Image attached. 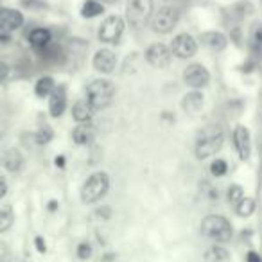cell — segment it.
I'll return each instance as SVG.
<instances>
[{
    "mask_svg": "<svg viewBox=\"0 0 262 262\" xmlns=\"http://www.w3.org/2000/svg\"><path fill=\"white\" fill-rule=\"evenodd\" d=\"M223 140H225V135H223L221 127L217 126H208L207 129H203L200 133L196 140V157L200 160H205L208 157H214L215 153H219V149L223 147Z\"/></svg>",
    "mask_w": 262,
    "mask_h": 262,
    "instance_id": "1",
    "label": "cell"
},
{
    "mask_svg": "<svg viewBox=\"0 0 262 262\" xmlns=\"http://www.w3.org/2000/svg\"><path fill=\"white\" fill-rule=\"evenodd\" d=\"M113 95H115V84L110 79H95L86 88V102L94 112L112 104Z\"/></svg>",
    "mask_w": 262,
    "mask_h": 262,
    "instance_id": "2",
    "label": "cell"
},
{
    "mask_svg": "<svg viewBox=\"0 0 262 262\" xmlns=\"http://www.w3.org/2000/svg\"><path fill=\"white\" fill-rule=\"evenodd\" d=\"M110 189V176L102 171L94 172L92 176H88L86 182L81 187V201L86 205L97 203L99 200L106 196Z\"/></svg>",
    "mask_w": 262,
    "mask_h": 262,
    "instance_id": "3",
    "label": "cell"
},
{
    "mask_svg": "<svg viewBox=\"0 0 262 262\" xmlns=\"http://www.w3.org/2000/svg\"><path fill=\"white\" fill-rule=\"evenodd\" d=\"M201 232L215 243H228L232 239V225L223 215H207L201 221Z\"/></svg>",
    "mask_w": 262,
    "mask_h": 262,
    "instance_id": "4",
    "label": "cell"
},
{
    "mask_svg": "<svg viewBox=\"0 0 262 262\" xmlns=\"http://www.w3.org/2000/svg\"><path fill=\"white\" fill-rule=\"evenodd\" d=\"M153 15V0H127V22L135 27H142Z\"/></svg>",
    "mask_w": 262,
    "mask_h": 262,
    "instance_id": "5",
    "label": "cell"
},
{
    "mask_svg": "<svg viewBox=\"0 0 262 262\" xmlns=\"http://www.w3.org/2000/svg\"><path fill=\"white\" fill-rule=\"evenodd\" d=\"M180 20V11L172 6H164L160 8L153 16V31L155 33H160V34H167L171 33L172 29L176 27Z\"/></svg>",
    "mask_w": 262,
    "mask_h": 262,
    "instance_id": "6",
    "label": "cell"
},
{
    "mask_svg": "<svg viewBox=\"0 0 262 262\" xmlns=\"http://www.w3.org/2000/svg\"><path fill=\"white\" fill-rule=\"evenodd\" d=\"M124 33V20L117 15H112L99 27V40L102 43H117Z\"/></svg>",
    "mask_w": 262,
    "mask_h": 262,
    "instance_id": "7",
    "label": "cell"
},
{
    "mask_svg": "<svg viewBox=\"0 0 262 262\" xmlns=\"http://www.w3.org/2000/svg\"><path fill=\"white\" fill-rule=\"evenodd\" d=\"M183 81L192 90H200V88H205L210 83V72L201 63H192L183 72Z\"/></svg>",
    "mask_w": 262,
    "mask_h": 262,
    "instance_id": "8",
    "label": "cell"
},
{
    "mask_svg": "<svg viewBox=\"0 0 262 262\" xmlns=\"http://www.w3.org/2000/svg\"><path fill=\"white\" fill-rule=\"evenodd\" d=\"M171 52L180 59H189L192 56H196L198 52V41L194 40L190 34L182 33L178 36H174L171 45Z\"/></svg>",
    "mask_w": 262,
    "mask_h": 262,
    "instance_id": "9",
    "label": "cell"
},
{
    "mask_svg": "<svg viewBox=\"0 0 262 262\" xmlns=\"http://www.w3.org/2000/svg\"><path fill=\"white\" fill-rule=\"evenodd\" d=\"M172 52L169 51L167 45L164 43H153L149 49L146 51V59L151 67L155 69H165V67L171 63Z\"/></svg>",
    "mask_w": 262,
    "mask_h": 262,
    "instance_id": "10",
    "label": "cell"
},
{
    "mask_svg": "<svg viewBox=\"0 0 262 262\" xmlns=\"http://www.w3.org/2000/svg\"><path fill=\"white\" fill-rule=\"evenodd\" d=\"M24 26V15L18 9L2 8L0 9V31L2 33H11Z\"/></svg>",
    "mask_w": 262,
    "mask_h": 262,
    "instance_id": "11",
    "label": "cell"
},
{
    "mask_svg": "<svg viewBox=\"0 0 262 262\" xmlns=\"http://www.w3.org/2000/svg\"><path fill=\"white\" fill-rule=\"evenodd\" d=\"M233 146H235L237 153H239L241 160L246 162L251 155V139H250V131L244 126H237L233 129Z\"/></svg>",
    "mask_w": 262,
    "mask_h": 262,
    "instance_id": "12",
    "label": "cell"
},
{
    "mask_svg": "<svg viewBox=\"0 0 262 262\" xmlns=\"http://www.w3.org/2000/svg\"><path fill=\"white\" fill-rule=\"evenodd\" d=\"M117 65V56L110 49H99L94 56V69L101 74H112Z\"/></svg>",
    "mask_w": 262,
    "mask_h": 262,
    "instance_id": "13",
    "label": "cell"
},
{
    "mask_svg": "<svg viewBox=\"0 0 262 262\" xmlns=\"http://www.w3.org/2000/svg\"><path fill=\"white\" fill-rule=\"evenodd\" d=\"M67 110V88L63 84H56L54 92L49 97V113L51 117L58 119L63 115V112Z\"/></svg>",
    "mask_w": 262,
    "mask_h": 262,
    "instance_id": "14",
    "label": "cell"
},
{
    "mask_svg": "<svg viewBox=\"0 0 262 262\" xmlns=\"http://www.w3.org/2000/svg\"><path fill=\"white\" fill-rule=\"evenodd\" d=\"M27 40H29V43L33 45L36 51H43V49H47L49 45H51L52 33L49 29H45V27H36V29H33L29 33Z\"/></svg>",
    "mask_w": 262,
    "mask_h": 262,
    "instance_id": "15",
    "label": "cell"
},
{
    "mask_svg": "<svg viewBox=\"0 0 262 262\" xmlns=\"http://www.w3.org/2000/svg\"><path fill=\"white\" fill-rule=\"evenodd\" d=\"M94 137H95V129L90 122L79 124L72 133V139L77 146H88V144L94 142Z\"/></svg>",
    "mask_w": 262,
    "mask_h": 262,
    "instance_id": "16",
    "label": "cell"
},
{
    "mask_svg": "<svg viewBox=\"0 0 262 262\" xmlns=\"http://www.w3.org/2000/svg\"><path fill=\"white\" fill-rule=\"evenodd\" d=\"M203 104H205V97H203V94H201L200 90H192V92H189V94L183 97V101H182V106H183V110H185L187 113H190V115H194V113H198L201 108H203Z\"/></svg>",
    "mask_w": 262,
    "mask_h": 262,
    "instance_id": "17",
    "label": "cell"
},
{
    "mask_svg": "<svg viewBox=\"0 0 262 262\" xmlns=\"http://www.w3.org/2000/svg\"><path fill=\"white\" fill-rule=\"evenodd\" d=\"M2 164H4L6 171L9 172H18L20 169L24 167V157L22 153H20L16 147H11V149H8L4 153V160H2Z\"/></svg>",
    "mask_w": 262,
    "mask_h": 262,
    "instance_id": "18",
    "label": "cell"
},
{
    "mask_svg": "<svg viewBox=\"0 0 262 262\" xmlns=\"http://www.w3.org/2000/svg\"><path fill=\"white\" fill-rule=\"evenodd\" d=\"M201 43H205L207 47L214 49V51H223L226 47V36L217 31H210V33H203L201 34Z\"/></svg>",
    "mask_w": 262,
    "mask_h": 262,
    "instance_id": "19",
    "label": "cell"
},
{
    "mask_svg": "<svg viewBox=\"0 0 262 262\" xmlns=\"http://www.w3.org/2000/svg\"><path fill=\"white\" fill-rule=\"evenodd\" d=\"M92 113H94V110H92V106L86 102V99H84V101H77L76 104L72 106V119L77 120L79 124L90 122Z\"/></svg>",
    "mask_w": 262,
    "mask_h": 262,
    "instance_id": "20",
    "label": "cell"
},
{
    "mask_svg": "<svg viewBox=\"0 0 262 262\" xmlns=\"http://www.w3.org/2000/svg\"><path fill=\"white\" fill-rule=\"evenodd\" d=\"M54 88H56L54 79H52L51 76H43V77H40V79L36 81V84H34V94H36L38 97H41V99L51 97V94L54 92Z\"/></svg>",
    "mask_w": 262,
    "mask_h": 262,
    "instance_id": "21",
    "label": "cell"
},
{
    "mask_svg": "<svg viewBox=\"0 0 262 262\" xmlns=\"http://www.w3.org/2000/svg\"><path fill=\"white\" fill-rule=\"evenodd\" d=\"M203 258H205V262H228L230 253L223 246L214 244V246H210L207 251H205Z\"/></svg>",
    "mask_w": 262,
    "mask_h": 262,
    "instance_id": "22",
    "label": "cell"
},
{
    "mask_svg": "<svg viewBox=\"0 0 262 262\" xmlns=\"http://www.w3.org/2000/svg\"><path fill=\"white\" fill-rule=\"evenodd\" d=\"M101 13H104V4H101L99 0H86L81 8V16L83 18H95Z\"/></svg>",
    "mask_w": 262,
    "mask_h": 262,
    "instance_id": "23",
    "label": "cell"
},
{
    "mask_svg": "<svg viewBox=\"0 0 262 262\" xmlns=\"http://www.w3.org/2000/svg\"><path fill=\"white\" fill-rule=\"evenodd\" d=\"M13 221H15V214H13L11 205L0 208V232H8L13 226Z\"/></svg>",
    "mask_w": 262,
    "mask_h": 262,
    "instance_id": "24",
    "label": "cell"
},
{
    "mask_svg": "<svg viewBox=\"0 0 262 262\" xmlns=\"http://www.w3.org/2000/svg\"><path fill=\"white\" fill-rule=\"evenodd\" d=\"M235 210L241 217H248V215H251L255 212V201L251 200V198H243V200L235 205Z\"/></svg>",
    "mask_w": 262,
    "mask_h": 262,
    "instance_id": "25",
    "label": "cell"
},
{
    "mask_svg": "<svg viewBox=\"0 0 262 262\" xmlns=\"http://www.w3.org/2000/svg\"><path fill=\"white\" fill-rule=\"evenodd\" d=\"M52 139H54V131H52L51 126H41L40 129H38L36 142L40 144V146H45V144H49Z\"/></svg>",
    "mask_w": 262,
    "mask_h": 262,
    "instance_id": "26",
    "label": "cell"
},
{
    "mask_svg": "<svg viewBox=\"0 0 262 262\" xmlns=\"http://www.w3.org/2000/svg\"><path fill=\"white\" fill-rule=\"evenodd\" d=\"M226 171H228V164H226L223 158H215V160H212V164H210V172H212V176H225L226 174Z\"/></svg>",
    "mask_w": 262,
    "mask_h": 262,
    "instance_id": "27",
    "label": "cell"
},
{
    "mask_svg": "<svg viewBox=\"0 0 262 262\" xmlns=\"http://www.w3.org/2000/svg\"><path fill=\"white\" fill-rule=\"evenodd\" d=\"M243 198H244L243 187L237 185V183H233V185L228 189V201H230V205H237L241 200H243Z\"/></svg>",
    "mask_w": 262,
    "mask_h": 262,
    "instance_id": "28",
    "label": "cell"
},
{
    "mask_svg": "<svg viewBox=\"0 0 262 262\" xmlns=\"http://www.w3.org/2000/svg\"><path fill=\"white\" fill-rule=\"evenodd\" d=\"M77 257L81 258V260H88V258L92 257V246L88 243H81L79 246H77Z\"/></svg>",
    "mask_w": 262,
    "mask_h": 262,
    "instance_id": "29",
    "label": "cell"
},
{
    "mask_svg": "<svg viewBox=\"0 0 262 262\" xmlns=\"http://www.w3.org/2000/svg\"><path fill=\"white\" fill-rule=\"evenodd\" d=\"M251 41H253V47L255 49H262V26L255 29L253 36H251Z\"/></svg>",
    "mask_w": 262,
    "mask_h": 262,
    "instance_id": "30",
    "label": "cell"
},
{
    "mask_svg": "<svg viewBox=\"0 0 262 262\" xmlns=\"http://www.w3.org/2000/svg\"><path fill=\"white\" fill-rule=\"evenodd\" d=\"M8 194V180L4 176H0V200Z\"/></svg>",
    "mask_w": 262,
    "mask_h": 262,
    "instance_id": "31",
    "label": "cell"
},
{
    "mask_svg": "<svg viewBox=\"0 0 262 262\" xmlns=\"http://www.w3.org/2000/svg\"><path fill=\"white\" fill-rule=\"evenodd\" d=\"M246 262H262V257L258 253H255V251H250L246 255Z\"/></svg>",
    "mask_w": 262,
    "mask_h": 262,
    "instance_id": "32",
    "label": "cell"
},
{
    "mask_svg": "<svg viewBox=\"0 0 262 262\" xmlns=\"http://www.w3.org/2000/svg\"><path fill=\"white\" fill-rule=\"evenodd\" d=\"M34 243H36L38 251H40V253H45V250H47V246H45L43 239H41V237H36V239H34Z\"/></svg>",
    "mask_w": 262,
    "mask_h": 262,
    "instance_id": "33",
    "label": "cell"
},
{
    "mask_svg": "<svg viewBox=\"0 0 262 262\" xmlns=\"http://www.w3.org/2000/svg\"><path fill=\"white\" fill-rule=\"evenodd\" d=\"M8 72H9L8 65H6V63H2V61H0V81H2V79H6V76H8Z\"/></svg>",
    "mask_w": 262,
    "mask_h": 262,
    "instance_id": "34",
    "label": "cell"
},
{
    "mask_svg": "<svg viewBox=\"0 0 262 262\" xmlns=\"http://www.w3.org/2000/svg\"><path fill=\"white\" fill-rule=\"evenodd\" d=\"M54 164L58 165V167H65V157H63V155H58V157H56V160H54Z\"/></svg>",
    "mask_w": 262,
    "mask_h": 262,
    "instance_id": "35",
    "label": "cell"
},
{
    "mask_svg": "<svg viewBox=\"0 0 262 262\" xmlns=\"http://www.w3.org/2000/svg\"><path fill=\"white\" fill-rule=\"evenodd\" d=\"M8 255V248H6V244L4 243H0V260Z\"/></svg>",
    "mask_w": 262,
    "mask_h": 262,
    "instance_id": "36",
    "label": "cell"
},
{
    "mask_svg": "<svg viewBox=\"0 0 262 262\" xmlns=\"http://www.w3.org/2000/svg\"><path fill=\"white\" fill-rule=\"evenodd\" d=\"M0 262H18V258H16V257H13L11 253H8V255H6V257L2 258V260H0Z\"/></svg>",
    "mask_w": 262,
    "mask_h": 262,
    "instance_id": "37",
    "label": "cell"
},
{
    "mask_svg": "<svg viewBox=\"0 0 262 262\" xmlns=\"http://www.w3.org/2000/svg\"><path fill=\"white\" fill-rule=\"evenodd\" d=\"M56 208H58V201H51V203H49V210L54 212Z\"/></svg>",
    "mask_w": 262,
    "mask_h": 262,
    "instance_id": "38",
    "label": "cell"
},
{
    "mask_svg": "<svg viewBox=\"0 0 262 262\" xmlns=\"http://www.w3.org/2000/svg\"><path fill=\"white\" fill-rule=\"evenodd\" d=\"M101 4H115V2H119V0H99Z\"/></svg>",
    "mask_w": 262,
    "mask_h": 262,
    "instance_id": "39",
    "label": "cell"
}]
</instances>
